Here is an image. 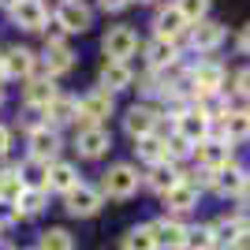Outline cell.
Segmentation results:
<instances>
[{
    "label": "cell",
    "instance_id": "obj_1",
    "mask_svg": "<svg viewBox=\"0 0 250 250\" xmlns=\"http://www.w3.org/2000/svg\"><path fill=\"white\" fill-rule=\"evenodd\" d=\"M209 131H213V112H209L206 104H190V108H183V112L176 116V135H183L187 142H206Z\"/></svg>",
    "mask_w": 250,
    "mask_h": 250
},
{
    "label": "cell",
    "instance_id": "obj_25",
    "mask_svg": "<svg viewBox=\"0 0 250 250\" xmlns=\"http://www.w3.org/2000/svg\"><path fill=\"white\" fill-rule=\"evenodd\" d=\"M243 187H247V172H243L239 165H228V168H220L217 176H213V190L217 194H224V198H235V194H243Z\"/></svg>",
    "mask_w": 250,
    "mask_h": 250
},
{
    "label": "cell",
    "instance_id": "obj_46",
    "mask_svg": "<svg viewBox=\"0 0 250 250\" xmlns=\"http://www.w3.org/2000/svg\"><path fill=\"white\" fill-rule=\"evenodd\" d=\"M0 250H15V247H8V243H0Z\"/></svg>",
    "mask_w": 250,
    "mask_h": 250
},
{
    "label": "cell",
    "instance_id": "obj_26",
    "mask_svg": "<svg viewBox=\"0 0 250 250\" xmlns=\"http://www.w3.org/2000/svg\"><path fill=\"white\" fill-rule=\"evenodd\" d=\"M243 231H247V220L239 213L235 217H220L213 224V239H217V247H235V239H239Z\"/></svg>",
    "mask_w": 250,
    "mask_h": 250
},
{
    "label": "cell",
    "instance_id": "obj_17",
    "mask_svg": "<svg viewBox=\"0 0 250 250\" xmlns=\"http://www.w3.org/2000/svg\"><path fill=\"white\" fill-rule=\"evenodd\" d=\"M131 83H135L131 63H124V60H104V63H101V90L116 94V90H127Z\"/></svg>",
    "mask_w": 250,
    "mask_h": 250
},
{
    "label": "cell",
    "instance_id": "obj_6",
    "mask_svg": "<svg viewBox=\"0 0 250 250\" xmlns=\"http://www.w3.org/2000/svg\"><path fill=\"white\" fill-rule=\"evenodd\" d=\"M138 49V34L131 30V26H112V30L101 38V52H104V60H124L127 56H135Z\"/></svg>",
    "mask_w": 250,
    "mask_h": 250
},
{
    "label": "cell",
    "instance_id": "obj_30",
    "mask_svg": "<svg viewBox=\"0 0 250 250\" xmlns=\"http://www.w3.org/2000/svg\"><path fill=\"white\" fill-rule=\"evenodd\" d=\"M124 250H157L153 228H149V224H135V228L124 235Z\"/></svg>",
    "mask_w": 250,
    "mask_h": 250
},
{
    "label": "cell",
    "instance_id": "obj_41",
    "mask_svg": "<svg viewBox=\"0 0 250 250\" xmlns=\"http://www.w3.org/2000/svg\"><path fill=\"white\" fill-rule=\"evenodd\" d=\"M239 49H243V52L250 56V22L243 26V34H239Z\"/></svg>",
    "mask_w": 250,
    "mask_h": 250
},
{
    "label": "cell",
    "instance_id": "obj_38",
    "mask_svg": "<svg viewBox=\"0 0 250 250\" xmlns=\"http://www.w3.org/2000/svg\"><path fill=\"white\" fill-rule=\"evenodd\" d=\"M231 83H235V94H239V97H250V67H247V71H239Z\"/></svg>",
    "mask_w": 250,
    "mask_h": 250
},
{
    "label": "cell",
    "instance_id": "obj_2",
    "mask_svg": "<svg viewBox=\"0 0 250 250\" xmlns=\"http://www.w3.org/2000/svg\"><path fill=\"white\" fill-rule=\"evenodd\" d=\"M187 83H190V90H194L198 101H209V97H217L220 90H224V67L213 63V60H206L187 75Z\"/></svg>",
    "mask_w": 250,
    "mask_h": 250
},
{
    "label": "cell",
    "instance_id": "obj_31",
    "mask_svg": "<svg viewBox=\"0 0 250 250\" xmlns=\"http://www.w3.org/2000/svg\"><path fill=\"white\" fill-rule=\"evenodd\" d=\"M22 190H26L22 176L15 172V168H4V172H0V198H8V202H19V198H22Z\"/></svg>",
    "mask_w": 250,
    "mask_h": 250
},
{
    "label": "cell",
    "instance_id": "obj_36",
    "mask_svg": "<svg viewBox=\"0 0 250 250\" xmlns=\"http://www.w3.org/2000/svg\"><path fill=\"white\" fill-rule=\"evenodd\" d=\"M165 149H168V161L176 165V161H183V157H190V153H194V142H187L183 135H172V138L165 142Z\"/></svg>",
    "mask_w": 250,
    "mask_h": 250
},
{
    "label": "cell",
    "instance_id": "obj_13",
    "mask_svg": "<svg viewBox=\"0 0 250 250\" xmlns=\"http://www.w3.org/2000/svg\"><path fill=\"white\" fill-rule=\"evenodd\" d=\"M42 60H45V75H49V79H56V75H67V71L75 67V52L67 49V42L49 38V42H45Z\"/></svg>",
    "mask_w": 250,
    "mask_h": 250
},
{
    "label": "cell",
    "instance_id": "obj_9",
    "mask_svg": "<svg viewBox=\"0 0 250 250\" xmlns=\"http://www.w3.org/2000/svg\"><path fill=\"white\" fill-rule=\"evenodd\" d=\"M63 206H67V213H71V217H94L97 209L104 206V194H101L97 187L79 183L75 190H67V194H63Z\"/></svg>",
    "mask_w": 250,
    "mask_h": 250
},
{
    "label": "cell",
    "instance_id": "obj_35",
    "mask_svg": "<svg viewBox=\"0 0 250 250\" xmlns=\"http://www.w3.org/2000/svg\"><path fill=\"white\" fill-rule=\"evenodd\" d=\"M176 8H179V15L194 26V22H202L209 15V0H176Z\"/></svg>",
    "mask_w": 250,
    "mask_h": 250
},
{
    "label": "cell",
    "instance_id": "obj_16",
    "mask_svg": "<svg viewBox=\"0 0 250 250\" xmlns=\"http://www.w3.org/2000/svg\"><path fill=\"white\" fill-rule=\"evenodd\" d=\"M0 63H4V75H8V79H34L38 56H34L26 45H15V49H8L4 56H0Z\"/></svg>",
    "mask_w": 250,
    "mask_h": 250
},
{
    "label": "cell",
    "instance_id": "obj_7",
    "mask_svg": "<svg viewBox=\"0 0 250 250\" xmlns=\"http://www.w3.org/2000/svg\"><path fill=\"white\" fill-rule=\"evenodd\" d=\"M56 26L63 34H86L94 26V11L86 8L83 0H63L60 11H56Z\"/></svg>",
    "mask_w": 250,
    "mask_h": 250
},
{
    "label": "cell",
    "instance_id": "obj_4",
    "mask_svg": "<svg viewBox=\"0 0 250 250\" xmlns=\"http://www.w3.org/2000/svg\"><path fill=\"white\" fill-rule=\"evenodd\" d=\"M135 190H138V168L135 165H112L104 172L101 194H108V198H131Z\"/></svg>",
    "mask_w": 250,
    "mask_h": 250
},
{
    "label": "cell",
    "instance_id": "obj_48",
    "mask_svg": "<svg viewBox=\"0 0 250 250\" xmlns=\"http://www.w3.org/2000/svg\"><path fill=\"white\" fill-rule=\"evenodd\" d=\"M0 101H4V94H0Z\"/></svg>",
    "mask_w": 250,
    "mask_h": 250
},
{
    "label": "cell",
    "instance_id": "obj_45",
    "mask_svg": "<svg viewBox=\"0 0 250 250\" xmlns=\"http://www.w3.org/2000/svg\"><path fill=\"white\" fill-rule=\"evenodd\" d=\"M4 79H8V75H4V63H0V83H4Z\"/></svg>",
    "mask_w": 250,
    "mask_h": 250
},
{
    "label": "cell",
    "instance_id": "obj_39",
    "mask_svg": "<svg viewBox=\"0 0 250 250\" xmlns=\"http://www.w3.org/2000/svg\"><path fill=\"white\" fill-rule=\"evenodd\" d=\"M97 4H101L104 11H124L127 4H131V0H97Z\"/></svg>",
    "mask_w": 250,
    "mask_h": 250
},
{
    "label": "cell",
    "instance_id": "obj_3",
    "mask_svg": "<svg viewBox=\"0 0 250 250\" xmlns=\"http://www.w3.org/2000/svg\"><path fill=\"white\" fill-rule=\"evenodd\" d=\"M79 116H83V127H101L104 116H112V94L94 86L90 94L79 97Z\"/></svg>",
    "mask_w": 250,
    "mask_h": 250
},
{
    "label": "cell",
    "instance_id": "obj_49",
    "mask_svg": "<svg viewBox=\"0 0 250 250\" xmlns=\"http://www.w3.org/2000/svg\"><path fill=\"white\" fill-rule=\"evenodd\" d=\"M247 183H250V176H247Z\"/></svg>",
    "mask_w": 250,
    "mask_h": 250
},
{
    "label": "cell",
    "instance_id": "obj_10",
    "mask_svg": "<svg viewBox=\"0 0 250 250\" xmlns=\"http://www.w3.org/2000/svg\"><path fill=\"white\" fill-rule=\"evenodd\" d=\"M11 11V22L19 26V30H45V22H49V8H45V0H19Z\"/></svg>",
    "mask_w": 250,
    "mask_h": 250
},
{
    "label": "cell",
    "instance_id": "obj_42",
    "mask_svg": "<svg viewBox=\"0 0 250 250\" xmlns=\"http://www.w3.org/2000/svg\"><path fill=\"white\" fill-rule=\"evenodd\" d=\"M231 250H250V228H247V231H243L239 239H235V247H231Z\"/></svg>",
    "mask_w": 250,
    "mask_h": 250
},
{
    "label": "cell",
    "instance_id": "obj_11",
    "mask_svg": "<svg viewBox=\"0 0 250 250\" xmlns=\"http://www.w3.org/2000/svg\"><path fill=\"white\" fill-rule=\"evenodd\" d=\"M56 97H60V90H56V79H49V75H42V79H26V86H22V101H26V108H38V112H45Z\"/></svg>",
    "mask_w": 250,
    "mask_h": 250
},
{
    "label": "cell",
    "instance_id": "obj_8",
    "mask_svg": "<svg viewBox=\"0 0 250 250\" xmlns=\"http://www.w3.org/2000/svg\"><path fill=\"white\" fill-rule=\"evenodd\" d=\"M194 157H198V168H202V172H213V176H217L220 168L231 165V146L224 142V138H206V142L194 146Z\"/></svg>",
    "mask_w": 250,
    "mask_h": 250
},
{
    "label": "cell",
    "instance_id": "obj_12",
    "mask_svg": "<svg viewBox=\"0 0 250 250\" xmlns=\"http://www.w3.org/2000/svg\"><path fill=\"white\" fill-rule=\"evenodd\" d=\"M75 149H79V157H86V161H97V157H104L112 149V135H108L104 127H83L79 138H75Z\"/></svg>",
    "mask_w": 250,
    "mask_h": 250
},
{
    "label": "cell",
    "instance_id": "obj_34",
    "mask_svg": "<svg viewBox=\"0 0 250 250\" xmlns=\"http://www.w3.org/2000/svg\"><path fill=\"white\" fill-rule=\"evenodd\" d=\"M19 206V217H38L45 209V190H34V187H26L22 190V198L15 202Z\"/></svg>",
    "mask_w": 250,
    "mask_h": 250
},
{
    "label": "cell",
    "instance_id": "obj_21",
    "mask_svg": "<svg viewBox=\"0 0 250 250\" xmlns=\"http://www.w3.org/2000/svg\"><path fill=\"white\" fill-rule=\"evenodd\" d=\"M183 183V172H179L172 161H161V165H149V176H146V187L157 190V194H168V190Z\"/></svg>",
    "mask_w": 250,
    "mask_h": 250
},
{
    "label": "cell",
    "instance_id": "obj_47",
    "mask_svg": "<svg viewBox=\"0 0 250 250\" xmlns=\"http://www.w3.org/2000/svg\"><path fill=\"white\" fill-rule=\"evenodd\" d=\"M142 4H153V0H142Z\"/></svg>",
    "mask_w": 250,
    "mask_h": 250
},
{
    "label": "cell",
    "instance_id": "obj_44",
    "mask_svg": "<svg viewBox=\"0 0 250 250\" xmlns=\"http://www.w3.org/2000/svg\"><path fill=\"white\" fill-rule=\"evenodd\" d=\"M239 217H250V198H247V206H243V213H239Z\"/></svg>",
    "mask_w": 250,
    "mask_h": 250
},
{
    "label": "cell",
    "instance_id": "obj_14",
    "mask_svg": "<svg viewBox=\"0 0 250 250\" xmlns=\"http://www.w3.org/2000/svg\"><path fill=\"white\" fill-rule=\"evenodd\" d=\"M149 228H153L157 250H183L187 247V228H183L176 217H161V220H153Z\"/></svg>",
    "mask_w": 250,
    "mask_h": 250
},
{
    "label": "cell",
    "instance_id": "obj_33",
    "mask_svg": "<svg viewBox=\"0 0 250 250\" xmlns=\"http://www.w3.org/2000/svg\"><path fill=\"white\" fill-rule=\"evenodd\" d=\"M183 250H217V239H213V224L187 228V247H183Z\"/></svg>",
    "mask_w": 250,
    "mask_h": 250
},
{
    "label": "cell",
    "instance_id": "obj_20",
    "mask_svg": "<svg viewBox=\"0 0 250 250\" xmlns=\"http://www.w3.org/2000/svg\"><path fill=\"white\" fill-rule=\"evenodd\" d=\"M190 22L179 15V8L176 4H168V8H161L157 11V19H153V30H157V38H165V42H176L179 34L187 30Z\"/></svg>",
    "mask_w": 250,
    "mask_h": 250
},
{
    "label": "cell",
    "instance_id": "obj_18",
    "mask_svg": "<svg viewBox=\"0 0 250 250\" xmlns=\"http://www.w3.org/2000/svg\"><path fill=\"white\" fill-rule=\"evenodd\" d=\"M161 198H165V209H168V213H190V209L198 206V187L183 176V183H176V187L168 190V194H161Z\"/></svg>",
    "mask_w": 250,
    "mask_h": 250
},
{
    "label": "cell",
    "instance_id": "obj_28",
    "mask_svg": "<svg viewBox=\"0 0 250 250\" xmlns=\"http://www.w3.org/2000/svg\"><path fill=\"white\" fill-rule=\"evenodd\" d=\"M135 157H138V161H146V165H161V161H168L165 138H161V135L138 138V142H135Z\"/></svg>",
    "mask_w": 250,
    "mask_h": 250
},
{
    "label": "cell",
    "instance_id": "obj_32",
    "mask_svg": "<svg viewBox=\"0 0 250 250\" xmlns=\"http://www.w3.org/2000/svg\"><path fill=\"white\" fill-rule=\"evenodd\" d=\"M38 250H75V239H71V231H63V228H49V231H42Z\"/></svg>",
    "mask_w": 250,
    "mask_h": 250
},
{
    "label": "cell",
    "instance_id": "obj_5",
    "mask_svg": "<svg viewBox=\"0 0 250 250\" xmlns=\"http://www.w3.org/2000/svg\"><path fill=\"white\" fill-rule=\"evenodd\" d=\"M26 149H30L34 161H56V153H60V131L49 124H38L30 127V135H26Z\"/></svg>",
    "mask_w": 250,
    "mask_h": 250
},
{
    "label": "cell",
    "instance_id": "obj_15",
    "mask_svg": "<svg viewBox=\"0 0 250 250\" xmlns=\"http://www.w3.org/2000/svg\"><path fill=\"white\" fill-rule=\"evenodd\" d=\"M157 120H161V116H157L149 104H131L127 116H124V131L138 142V138H146V135H153V131H157Z\"/></svg>",
    "mask_w": 250,
    "mask_h": 250
},
{
    "label": "cell",
    "instance_id": "obj_23",
    "mask_svg": "<svg viewBox=\"0 0 250 250\" xmlns=\"http://www.w3.org/2000/svg\"><path fill=\"white\" fill-rule=\"evenodd\" d=\"M83 183L79 179V168L75 165H67V161H52L49 165V187L45 190H60V194H67V190H75Z\"/></svg>",
    "mask_w": 250,
    "mask_h": 250
},
{
    "label": "cell",
    "instance_id": "obj_19",
    "mask_svg": "<svg viewBox=\"0 0 250 250\" xmlns=\"http://www.w3.org/2000/svg\"><path fill=\"white\" fill-rule=\"evenodd\" d=\"M220 42H224V26H220V22H213V19L194 22V30H190L194 52H213V49H220Z\"/></svg>",
    "mask_w": 250,
    "mask_h": 250
},
{
    "label": "cell",
    "instance_id": "obj_37",
    "mask_svg": "<svg viewBox=\"0 0 250 250\" xmlns=\"http://www.w3.org/2000/svg\"><path fill=\"white\" fill-rule=\"evenodd\" d=\"M19 220V206L8 198H0V228H8V224H15Z\"/></svg>",
    "mask_w": 250,
    "mask_h": 250
},
{
    "label": "cell",
    "instance_id": "obj_29",
    "mask_svg": "<svg viewBox=\"0 0 250 250\" xmlns=\"http://www.w3.org/2000/svg\"><path fill=\"white\" fill-rule=\"evenodd\" d=\"M15 172H19L22 183H26V187H34V190H45V187H49V165H45V161H34V157H26V161H22Z\"/></svg>",
    "mask_w": 250,
    "mask_h": 250
},
{
    "label": "cell",
    "instance_id": "obj_27",
    "mask_svg": "<svg viewBox=\"0 0 250 250\" xmlns=\"http://www.w3.org/2000/svg\"><path fill=\"white\" fill-rule=\"evenodd\" d=\"M71 120H79V101L75 97H56V101L45 108V124L56 127V124H71Z\"/></svg>",
    "mask_w": 250,
    "mask_h": 250
},
{
    "label": "cell",
    "instance_id": "obj_40",
    "mask_svg": "<svg viewBox=\"0 0 250 250\" xmlns=\"http://www.w3.org/2000/svg\"><path fill=\"white\" fill-rule=\"evenodd\" d=\"M8 149H11V131H8V127H0V157L8 153Z\"/></svg>",
    "mask_w": 250,
    "mask_h": 250
},
{
    "label": "cell",
    "instance_id": "obj_24",
    "mask_svg": "<svg viewBox=\"0 0 250 250\" xmlns=\"http://www.w3.org/2000/svg\"><path fill=\"white\" fill-rule=\"evenodd\" d=\"M220 124H224V142H247L250 138V112H235V108H224L220 112Z\"/></svg>",
    "mask_w": 250,
    "mask_h": 250
},
{
    "label": "cell",
    "instance_id": "obj_22",
    "mask_svg": "<svg viewBox=\"0 0 250 250\" xmlns=\"http://www.w3.org/2000/svg\"><path fill=\"white\" fill-rule=\"evenodd\" d=\"M176 60H179V49H176V42L153 38V42L146 45V63L153 67V71H168V67H176Z\"/></svg>",
    "mask_w": 250,
    "mask_h": 250
},
{
    "label": "cell",
    "instance_id": "obj_43",
    "mask_svg": "<svg viewBox=\"0 0 250 250\" xmlns=\"http://www.w3.org/2000/svg\"><path fill=\"white\" fill-rule=\"evenodd\" d=\"M15 4H19V0H0V8H15Z\"/></svg>",
    "mask_w": 250,
    "mask_h": 250
}]
</instances>
